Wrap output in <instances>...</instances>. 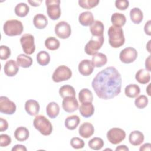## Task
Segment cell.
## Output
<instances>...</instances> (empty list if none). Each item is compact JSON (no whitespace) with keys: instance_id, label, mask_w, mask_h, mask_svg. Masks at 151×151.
Masks as SVG:
<instances>
[{"instance_id":"obj_2","label":"cell","mask_w":151,"mask_h":151,"mask_svg":"<svg viewBox=\"0 0 151 151\" xmlns=\"http://www.w3.org/2000/svg\"><path fill=\"white\" fill-rule=\"evenodd\" d=\"M108 36L109 44L114 48L120 47L125 42L123 31L121 27L110 26L108 29Z\"/></svg>"},{"instance_id":"obj_25","label":"cell","mask_w":151,"mask_h":151,"mask_svg":"<svg viewBox=\"0 0 151 151\" xmlns=\"http://www.w3.org/2000/svg\"><path fill=\"white\" fill-rule=\"evenodd\" d=\"M29 136V132L28 130L23 126L18 127L14 132L15 138L19 142H24L27 140Z\"/></svg>"},{"instance_id":"obj_9","label":"cell","mask_w":151,"mask_h":151,"mask_svg":"<svg viewBox=\"0 0 151 151\" xmlns=\"http://www.w3.org/2000/svg\"><path fill=\"white\" fill-rule=\"evenodd\" d=\"M126 137V132L120 128L113 127L107 133V138L111 144L117 145L123 141Z\"/></svg>"},{"instance_id":"obj_33","label":"cell","mask_w":151,"mask_h":151,"mask_svg":"<svg viewBox=\"0 0 151 151\" xmlns=\"http://www.w3.org/2000/svg\"><path fill=\"white\" fill-rule=\"evenodd\" d=\"M59 94L63 99L68 96L76 97V91L73 86L66 84L61 86L60 88Z\"/></svg>"},{"instance_id":"obj_23","label":"cell","mask_w":151,"mask_h":151,"mask_svg":"<svg viewBox=\"0 0 151 151\" xmlns=\"http://www.w3.org/2000/svg\"><path fill=\"white\" fill-rule=\"evenodd\" d=\"M33 24L35 27L39 29H44L48 24V20L45 15L42 14H36L33 18Z\"/></svg>"},{"instance_id":"obj_41","label":"cell","mask_w":151,"mask_h":151,"mask_svg":"<svg viewBox=\"0 0 151 151\" xmlns=\"http://www.w3.org/2000/svg\"><path fill=\"white\" fill-rule=\"evenodd\" d=\"M11 55V50L6 45L0 46V58L2 60L8 59Z\"/></svg>"},{"instance_id":"obj_22","label":"cell","mask_w":151,"mask_h":151,"mask_svg":"<svg viewBox=\"0 0 151 151\" xmlns=\"http://www.w3.org/2000/svg\"><path fill=\"white\" fill-rule=\"evenodd\" d=\"M135 78L140 84H146L150 80V72L146 69H140L136 72Z\"/></svg>"},{"instance_id":"obj_35","label":"cell","mask_w":151,"mask_h":151,"mask_svg":"<svg viewBox=\"0 0 151 151\" xmlns=\"http://www.w3.org/2000/svg\"><path fill=\"white\" fill-rule=\"evenodd\" d=\"M37 61L40 65H47L50 61V54L45 51H41L37 54Z\"/></svg>"},{"instance_id":"obj_45","label":"cell","mask_w":151,"mask_h":151,"mask_svg":"<svg viewBox=\"0 0 151 151\" xmlns=\"http://www.w3.org/2000/svg\"><path fill=\"white\" fill-rule=\"evenodd\" d=\"M150 24H151V21L149 20L147 22L145 23L144 26V31L148 35H151V30H150Z\"/></svg>"},{"instance_id":"obj_30","label":"cell","mask_w":151,"mask_h":151,"mask_svg":"<svg viewBox=\"0 0 151 151\" xmlns=\"http://www.w3.org/2000/svg\"><path fill=\"white\" fill-rule=\"evenodd\" d=\"M17 63L18 66L22 68H28L31 66L32 64V59L31 57L21 54L18 55L17 57Z\"/></svg>"},{"instance_id":"obj_27","label":"cell","mask_w":151,"mask_h":151,"mask_svg":"<svg viewBox=\"0 0 151 151\" xmlns=\"http://www.w3.org/2000/svg\"><path fill=\"white\" fill-rule=\"evenodd\" d=\"M111 22L113 26L122 27L124 25L126 22V18L125 15L122 13L115 12L111 15Z\"/></svg>"},{"instance_id":"obj_21","label":"cell","mask_w":151,"mask_h":151,"mask_svg":"<svg viewBox=\"0 0 151 151\" xmlns=\"http://www.w3.org/2000/svg\"><path fill=\"white\" fill-rule=\"evenodd\" d=\"M78 21L83 26H90L94 21V16L90 11L81 12L78 17Z\"/></svg>"},{"instance_id":"obj_44","label":"cell","mask_w":151,"mask_h":151,"mask_svg":"<svg viewBox=\"0 0 151 151\" xmlns=\"http://www.w3.org/2000/svg\"><path fill=\"white\" fill-rule=\"evenodd\" d=\"M8 123L6 120L4 119L3 118L0 119V131L4 132L8 129Z\"/></svg>"},{"instance_id":"obj_46","label":"cell","mask_w":151,"mask_h":151,"mask_svg":"<svg viewBox=\"0 0 151 151\" xmlns=\"http://www.w3.org/2000/svg\"><path fill=\"white\" fill-rule=\"evenodd\" d=\"M12 151H27V149L25 146L22 145H16L11 149Z\"/></svg>"},{"instance_id":"obj_42","label":"cell","mask_w":151,"mask_h":151,"mask_svg":"<svg viewBox=\"0 0 151 151\" xmlns=\"http://www.w3.org/2000/svg\"><path fill=\"white\" fill-rule=\"evenodd\" d=\"M11 143V138L6 134H2L0 135V146L6 147Z\"/></svg>"},{"instance_id":"obj_43","label":"cell","mask_w":151,"mask_h":151,"mask_svg":"<svg viewBox=\"0 0 151 151\" xmlns=\"http://www.w3.org/2000/svg\"><path fill=\"white\" fill-rule=\"evenodd\" d=\"M115 6L119 10H125L129 6V2L127 0H116Z\"/></svg>"},{"instance_id":"obj_31","label":"cell","mask_w":151,"mask_h":151,"mask_svg":"<svg viewBox=\"0 0 151 151\" xmlns=\"http://www.w3.org/2000/svg\"><path fill=\"white\" fill-rule=\"evenodd\" d=\"M131 21L136 24H140L143 18V14L142 10L137 7L132 8L130 11Z\"/></svg>"},{"instance_id":"obj_36","label":"cell","mask_w":151,"mask_h":151,"mask_svg":"<svg viewBox=\"0 0 151 151\" xmlns=\"http://www.w3.org/2000/svg\"><path fill=\"white\" fill-rule=\"evenodd\" d=\"M44 44L46 48L51 51L57 50L60 45L59 40L54 37H48L45 40Z\"/></svg>"},{"instance_id":"obj_26","label":"cell","mask_w":151,"mask_h":151,"mask_svg":"<svg viewBox=\"0 0 151 151\" xmlns=\"http://www.w3.org/2000/svg\"><path fill=\"white\" fill-rule=\"evenodd\" d=\"M60 112L59 105L54 102L52 101L49 103L46 107V113L47 116L51 119L57 117Z\"/></svg>"},{"instance_id":"obj_3","label":"cell","mask_w":151,"mask_h":151,"mask_svg":"<svg viewBox=\"0 0 151 151\" xmlns=\"http://www.w3.org/2000/svg\"><path fill=\"white\" fill-rule=\"evenodd\" d=\"M34 127L44 136H49L52 132V125L50 121L43 115L37 116L33 121Z\"/></svg>"},{"instance_id":"obj_37","label":"cell","mask_w":151,"mask_h":151,"mask_svg":"<svg viewBox=\"0 0 151 151\" xmlns=\"http://www.w3.org/2000/svg\"><path fill=\"white\" fill-rule=\"evenodd\" d=\"M104 141L100 137H93L88 141V145L90 148L94 150H99L101 149L104 146Z\"/></svg>"},{"instance_id":"obj_12","label":"cell","mask_w":151,"mask_h":151,"mask_svg":"<svg viewBox=\"0 0 151 151\" xmlns=\"http://www.w3.org/2000/svg\"><path fill=\"white\" fill-rule=\"evenodd\" d=\"M16 105L6 96L0 97V111L5 114H13L16 111Z\"/></svg>"},{"instance_id":"obj_4","label":"cell","mask_w":151,"mask_h":151,"mask_svg":"<svg viewBox=\"0 0 151 151\" xmlns=\"http://www.w3.org/2000/svg\"><path fill=\"white\" fill-rule=\"evenodd\" d=\"M24 29L23 25L20 21L10 19L6 21L3 26V30L8 36H17L22 34Z\"/></svg>"},{"instance_id":"obj_16","label":"cell","mask_w":151,"mask_h":151,"mask_svg":"<svg viewBox=\"0 0 151 151\" xmlns=\"http://www.w3.org/2000/svg\"><path fill=\"white\" fill-rule=\"evenodd\" d=\"M94 132L93 125L89 122H84L80 125L78 133L81 137L87 139L91 136Z\"/></svg>"},{"instance_id":"obj_20","label":"cell","mask_w":151,"mask_h":151,"mask_svg":"<svg viewBox=\"0 0 151 151\" xmlns=\"http://www.w3.org/2000/svg\"><path fill=\"white\" fill-rule=\"evenodd\" d=\"M129 140L131 145L133 146H139L143 142L144 135L139 130H134L130 133Z\"/></svg>"},{"instance_id":"obj_38","label":"cell","mask_w":151,"mask_h":151,"mask_svg":"<svg viewBox=\"0 0 151 151\" xmlns=\"http://www.w3.org/2000/svg\"><path fill=\"white\" fill-rule=\"evenodd\" d=\"M100 1L99 0H79V6L84 9H90L96 6Z\"/></svg>"},{"instance_id":"obj_34","label":"cell","mask_w":151,"mask_h":151,"mask_svg":"<svg viewBox=\"0 0 151 151\" xmlns=\"http://www.w3.org/2000/svg\"><path fill=\"white\" fill-rule=\"evenodd\" d=\"M16 15L19 17H24L28 15L29 11V7L28 5L24 2L18 4L14 9Z\"/></svg>"},{"instance_id":"obj_47","label":"cell","mask_w":151,"mask_h":151,"mask_svg":"<svg viewBox=\"0 0 151 151\" xmlns=\"http://www.w3.org/2000/svg\"><path fill=\"white\" fill-rule=\"evenodd\" d=\"M140 151H146V150H148L150 151L151 150V145L149 143H146L143 144V145H142L139 149Z\"/></svg>"},{"instance_id":"obj_14","label":"cell","mask_w":151,"mask_h":151,"mask_svg":"<svg viewBox=\"0 0 151 151\" xmlns=\"http://www.w3.org/2000/svg\"><path fill=\"white\" fill-rule=\"evenodd\" d=\"M94 66L92 61L87 59L83 60L78 64V71L79 73L84 76H88L90 75L93 70Z\"/></svg>"},{"instance_id":"obj_24","label":"cell","mask_w":151,"mask_h":151,"mask_svg":"<svg viewBox=\"0 0 151 151\" xmlns=\"http://www.w3.org/2000/svg\"><path fill=\"white\" fill-rule=\"evenodd\" d=\"M80 122V117L77 115H71L68 116L64 122L65 127L68 130H74L78 126Z\"/></svg>"},{"instance_id":"obj_7","label":"cell","mask_w":151,"mask_h":151,"mask_svg":"<svg viewBox=\"0 0 151 151\" xmlns=\"http://www.w3.org/2000/svg\"><path fill=\"white\" fill-rule=\"evenodd\" d=\"M72 76L71 69L66 65H60L54 71L52 78L55 83H59L69 80Z\"/></svg>"},{"instance_id":"obj_10","label":"cell","mask_w":151,"mask_h":151,"mask_svg":"<svg viewBox=\"0 0 151 151\" xmlns=\"http://www.w3.org/2000/svg\"><path fill=\"white\" fill-rule=\"evenodd\" d=\"M56 35L61 39L68 38L71 34V29L70 24L65 21L58 22L54 28Z\"/></svg>"},{"instance_id":"obj_48","label":"cell","mask_w":151,"mask_h":151,"mask_svg":"<svg viewBox=\"0 0 151 151\" xmlns=\"http://www.w3.org/2000/svg\"><path fill=\"white\" fill-rule=\"evenodd\" d=\"M145 67L146 70H147L149 72L150 71V55H149L148 57L146 59Z\"/></svg>"},{"instance_id":"obj_6","label":"cell","mask_w":151,"mask_h":151,"mask_svg":"<svg viewBox=\"0 0 151 151\" xmlns=\"http://www.w3.org/2000/svg\"><path fill=\"white\" fill-rule=\"evenodd\" d=\"M60 0H46L45 5L47 13L50 18L52 20L58 19L61 14Z\"/></svg>"},{"instance_id":"obj_49","label":"cell","mask_w":151,"mask_h":151,"mask_svg":"<svg viewBox=\"0 0 151 151\" xmlns=\"http://www.w3.org/2000/svg\"><path fill=\"white\" fill-rule=\"evenodd\" d=\"M42 1L41 0L40 1H28V2L32 6H38L41 4Z\"/></svg>"},{"instance_id":"obj_39","label":"cell","mask_w":151,"mask_h":151,"mask_svg":"<svg viewBox=\"0 0 151 151\" xmlns=\"http://www.w3.org/2000/svg\"><path fill=\"white\" fill-rule=\"evenodd\" d=\"M148 104V99L145 95L139 96L134 100V104L138 109H144Z\"/></svg>"},{"instance_id":"obj_28","label":"cell","mask_w":151,"mask_h":151,"mask_svg":"<svg viewBox=\"0 0 151 151\" xmlns=\"http://www.w3.org/2000/svg\"><path fill=\"white\" fill-rule=\"evenodd\" d=\"M140 89L138 85L136 84H130L124 89L125 95L129 98H135L140 94Z\"/></svg>"},{"instance_id":"obj_11","label":"cell","mask_w":151,"mask_h":151,"mask_svg":"<svg viewBox=\"0 0 151 151\" xmlns=\"http://www.w3.org/2000/svg\"><path fill=\"white\" fill-rule=\"evenodd\" d=\"M137 57V50L133 47H127L121 51L119 54L120 61L125 64L134 62Z\"/></svg>"},{"instance_id":"obj_13","label":"cell","mask_w":151,"mask_h":151,"mask_svg":"<svg viewBox=\"0 0 151 151\" xmlns=\"http://www.w3.org/2000/svg\"><path fill=\"white\" fill-rule=\"evenodd\" d=\"M62 107L67 113H73L78 109V103L76 97L68 96L63 99Z\"/></svg>"},{"instance_id":"obj_15","label":"cell","mask_w":151,"mask_h":151,"mask_svg":"<svg viewBox=\"0 0 151 151\" xmlns=\"http://www.w3.org/2000/svg\"><path fill=\"white\" fill-rule=\"evenodd\" d=\"M19 70L17 63L14 60H9L6 62L4 67L5 74L8 77H14L15 76Z\"/></svg>"},{"instance_id":"obj_32","label":"cell","mask_w":151,"mask_h":151,"mask_svg":"<svg viewBox=\"0 0 151 151\" xmlns=\"http://www.w3.org/2000/svg\"><path fill=\"white\" fill-rule=\"evenodd\" d=\"M91 61L94 67H101L107 63V58L104 54L101 52H97L93 55Z\"/></svg>"},{"instance_id":"obj_17","label":"cell","mask_w":151,"mask_h":151,"mask_svg":"<svg viewBox=\"0 0 151 151\" xmlns=\"http://www.w3.org/2000/svg\"><path fill=\"white\" fill-rule=\"evenodd\" d=\"M40 104L35 100H28L25 103V110L27 113L31 116L38 114L40 111Z\"/></svg>"},{"instance_id":"obj_19","label":"cell","mask_w":151,"mask_h":151,"mask_svg":"<svg viewBox=\"0 0 151 151\" xmlns=\"http://www.w3.org/2000/svg\"><path fill=\"white\" fill-rule=\"evenodd\" d=\"M104 29V24L100 21H94L90 26V31L93 37H100L103 35Z\"/></svg>"},{"instance_id":"obj_8","label":"cell","mask_w":151,"mask_h":151,"mask_svg":"<svg viewBox=\"0 0 151 151\" xmlns=\"http://www.w3.org/2000/svg\"><path fill=\"white\" fill-rule=\"evenodd\" d=\"M20 42L24 52L27 55L33 54L35 50L34 37L30 34H25L20 38Z\"/></svg>"},{"instance_id":"obj_1","label":"cell","mask_w":151,"mask_h":151,"mask_svg":"<svg viewBox=\"0 0 151 151\" xmlns=\"http://www.w3.org/2000/svg\"><path fill=\"white\" fill-rule=\"evenodd\" d=\"M122 83V77L118 70L114 67H109L96 74L91 86L99 98L109 100L120 93Z\"/></svg>"},{"instance_id":"obj_40","label":"cell","mask_w":151,"mask_h":151,"mask_svg":"<svg viewBox=\"0 0 151 151\" xmlns=\"http://www.w3.org/2000/svg\"><path fill=\"white\" fill-rule=\"evenodd\" d=\"M70 145L76 149H82L84 146V142L80 138L77 137H73L70 140Z\"/></svg>"},{"instance_id":"obj_50","label":"cell","mask_w":151,"mask_h":151,"mask_svg":"<svg viewBox=\"0 0 151 151\" xmlns=\"http://www.w3.org/2000/svg\"><path fill=\"white\" fill-rule=\"evenodd\" d=\"M116 151L117 150H123V151H128L129 150V148L126 146V145H120L118 146L116 149Z\"/></svg>"},{"instance_id":"obj_18","label":"cell","mask_w":151,"mask_h":151,"mask_svg":"<svg viewBox=\"0 0 151 151\" xmlns=\"http://www.w3.org/2000/svg\"><path fill=\"white\" fill-rule=\"evenodd\" d=\"M78 109L81 115L85 118L90 117L94 113V107L92 103H81Z\"/></svg>"},{"instance_id":"obj_29","label":"cell","mask_w":151,"mask_h":151,"mask_svg":"<svg viewBox=\"0 0 151 151\" xmlns=\"http://www.w3.org/2000/svg\"><path fill=\"white\" fill-rule=\"evenodd\" d=\"M78 99L81 103H92L93 101V93L88 88H83L78 93Z\"/></svg>"},{"instance_id":"obj_5","label":"cell","mask_w":151,"mask_h":151,"mask_svg":"<svg viewBox=\"0 0 151 151\" xmlns=\"http://www.w3.org/2000/svg\"><path fill=\"white\" fill-rule=\"evenodd\" d=\"M104 36L93 37L92 36L91 40L86 44L84 51L87 55H94L101 48L104 43Z\"/></svg>"}]
</instances>
